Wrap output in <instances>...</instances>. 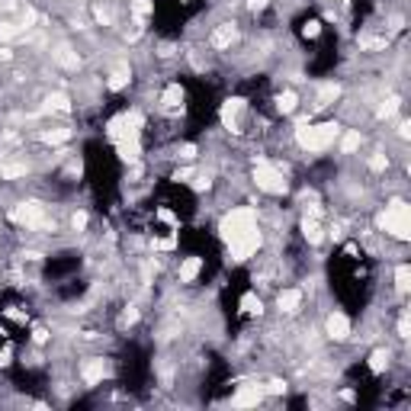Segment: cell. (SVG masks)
<instances>
[{
	"label": "cell",
	"mask_w": 411,
	"mask_h": 411,
	"mask_svg": "<svg viewBox=\"0 0 411 411\" xmlns=\"http://www.w3.org/2000/svg\"><path fill=\"white\" fill-rule=\"evenodd\" d=\"M340 138V126L338 122H308L302 119L295 126V145L305 154H321L328 148H334V141Z\"/></svg>",
	"instance_id": "cell-1"
},
{
	"label": "cell",
	"mask_w": 411,
	"mask_h": 411,
	"mask_svg": "<svg viewBox=\"0 0 411 411\" xmlns=\"http://www.w3.org/2000/svg\"><path fill=\"white\" fill-rule=\"evenodd\" d=\"M379 228L382 235L395 238V241H408L411 238V209L405 199H392L382 212H379Z\"/></svg>",
	"instance_id": "cell-2"
},
{
	"label": "cell",
	"mask_w": 411,
	"mask_h": 411,
	"mask_svg": "<svg viewBox=\"0 0 411 411\" xmlns=\"http://www.w3.org/2000/svg\"><path fill=\"white\" fill-rule=\"evenodd\" d=\"M250 228H257V209H250V206H231L222 215V222H218V235H222L225 244L238 241Z\"/></svg>",
	"instance_id": "cell-3"
},
{
	"label": "cell",
	"mask_w": 411,
	"mask_h": 411,
	"mask_svg": "<svg viewBox=\"0 0 411 411\" xmlns=\"http://www.w3.org/2000/svg\"><path fill=\"white\" fill-rule=\"evenodd\" d=\"M250 180H254V186L260 193H267V196H283V193L289 190L286 173H283V167L273 164V161H257L254 171H250Z\"/></svg>",
	"instance_id": "cell-4"
},
{
	"label": "cell",
	"mask_w": 411,
	"mask_h": 411,
	"mask_svg": "<svg viewBox=\"0 0 411 411\" xmlns=\"http://www.w3.org/2000/svg\"><path fill=\"white\" fill-rule=\"evenodd\" d=\"M260 244H263L260 228H250L248 235H241L238 241H231V244H228V260H235V263H248L250 257H257Z\"/></svg>",
	"instance_id": "cell-5"
},
{
	"label": "cell",
	"mask_w": 411,
	"mask_h": 411,
	"mask_svg": "<svg viewBox=\"0 0 411 411\" xmlns=\"http://www.w3.org/2000/svg\"><path fill=\"white\" fill-rule=\"evenodd\" d=\"M244 113H248V103H244L241 96H228V100L222 103V109H218V119H222V126L228 128V132H241Z\"/></svg>",
	"instance_id": "cell-6"
},
{
	"label": "cell",
	"mask_w": 411,
	"mask_h": 411,
	"mask_svg": "<svg viewBox=\"0 0 411 411\" xmlns=\"http://www.w3.org/2000/svg\"><path fill=\"white\" fill-rule=\"evenodd\" d=\"M325 334L334 340V344H344V340H350V334H353L350 318H347L344 312H331L325 318Z\"/></svg>",
	"instance_id": "cell-7"
},
{
	"label": "cell",
	"mask_w": 411,
	"mask_h": 411,
	"mask_svg": "<svg viewBox=\"0 0 411 411\" xmlns=\"http://www.w3.org/2000/svg\"><path fill=\"white\" fill-rule=\"evenodd\" d=\"M106 376H109V363L103 357H90V360H83V363H81L83 385H100Z\"/></svg>",
	"instance_id": "cell-8"
},
{
	"label": "cell",
	"mask_w": 411,
	"mask_h": 411,
	"mask_svg": "<svg viewBox=\"0 0 411 411\" xmlns=\"http://www.w3.org/2000/svg\"><path fill=\"white\" fill-rule=\"evenodd\" d=\"M302 302H305V293L295 289V286L280 289V293H276V308H280V315H299Z\"/></svg>",
	"instance_id": "cell-9"
},
{
	"label": "cell",
	"mask_w": 411,
	"mask_h": 411,
	"mask_svg": "<svg viewBox=\"0 0 411 411\" xmlns=\"http://www.w3.org/2000/svg\"><path fill=\"white\" fill-rule=\"evenodd\" d=\"M235 42H238V26L235 23H218L215 29H212V36H209V45L215 51H228Z\"/></svg>",
	"instance_id": "cell-10"
},
{
	"label": "cell",
	"mask_w": 411,
	"mask_h": 411,
	"mask_svg": "<svg viewBox=\"0 0 411 411\" xmlns=\"http://www.w3.org/2000/svg\"><path fill=\"white\" fill-rule=\"evenodd\" d=\"M263 395H267V389L263 385H241V389L231 395V405L235 408H248V405H260Z\"/></svg>",
	"instance_id": "cell-11"
},
{
	"label": "cell",
	"mask_w": 411,
	"mask_h": 411,
	"mask_svg": "<svg viewBox=\"0 0 411 411\" xmlns=\"http://www.w3.org/2000/svg\"><path fill=\"white\" fill-rule=\"evenodd\" d=\"M199 273H203V257H183V260H180V267H177V280L180 283L190 286V283H196Z\"/></svg>",
	"instance_id": "cell-12"
},
{
	"label": "cell",
	"mask_w": 411,
	"mask_h": 411,
	"mask_svg": "<svg viewBox=\"0 0 411 411\" xmlns=\"http://www.w3.org/2000/svg\"><path fill=\"white\" fill-rule=\"evenodd\" d=\"M273 103H276V113L289 116V113H295V109H299V93L286 87V90H280V93L273 96Z\"/></svg>",
	"instance_id": "cell-13"
},
{
	"label": "cell",
	"mask_w": 411,
	"mask_h": 411,
	"mask_svg": "<svg viewBox=\"0 0 411 411\" xmlns=\"http://www.w3.org/2000/svg\"><path fill=\"white\" fill-rule=\"evenodd\" d=\"M340 96V87L334 81H328V83H318V93H315V109H325V106H331L334 100Z\"/></svg>",
	"instance_id": "cell-14"
},
{
	"label": "cell",
	"mask_w": 411,
	"mask_h": 411,
	"mask_svg": "<svg viewBox=\"0 0 411 411\" xmlns=\"http://www.w3.org/2000/svg\"><path fill=\"white\" fill-rule=\"evenodd\" d=\"M302 238H305L308 244H321V241H325V228H321V222L315 215L302 218Z\"/></svg>",
	"instance_id": "cell-15"
},
{
	"label": "cell",
	"mask_w": 411,
	"mask_h": 411,
	"mask_svg": "<svg viewBox=\"0 0 411 411\" xmlns=\"http://www.w3.org/2000/svg\"><path fill=\"white\" fill-rule=\"evenodd\" d=\"M389 366H392V350H389V347H376V350L370 353V372L382 376Z\"/></svg>",
	"instance_id": "cell-16"
},
{
	"label": "cell",
	"mask_w": 411,
	"mask_h": 411,
	"mask_svg": "<svg viewBox=\"0 0 411 411\" xmlns=\"http://www.w3.org/2000/svg\"><path fill=\"white\" fill-rule=\"evenodd\" d=\"M161 106L164 109H183V87H180V83H171V87L164 90V96H161Z\"/></svg>",
	"instance_id": "cell-17"
},
{
	"label": "cell",
	"mask_w": 411,
	"mask_h": 411,
	"mask_svg": "<svg viewBox=\"0 0 411 411\" xmlns=\"http://www.w3.org/2000/svg\"><path fill=\"white\" fill-rule=\"evenodd\" d=\"M51 58H55L61 68H77V61H81V58L74 55V49H71V45H58V49L51 51Z\"/></svg>",
	"instance_id": "cell-18"
},
{
	"label": "cell",
	"mask_w": 411,
	"mask_h": 411,
	"mask_svg": "<svg viewBox=\"0 0 411 411\" xmlns=\"http://www.w3.org/2000/svg\"><path fill=\"white\" fill-rule=\"evenodd\" d=\"M45 106H49L51 113H71V96H68V93H61V90H55V93H49Z\"/></svg>",
	"instance_id": "cell-19"
},
{
	"label": "cell",
	"mask_w": 411,
	"mask_h": 411,
	"mask_svg": "<svg viewBox=\"0 0 411 411\" xmlns=\"http://www.w3.org/2000/svg\"><path fill=\"white\" fill-rule=\"evenodd\" d=\"M395 289H398V295H408V289H411V270H408V263H398V267H395Z\"/></svg>",
	"instance_id": "cell-20"
},
{
	"label": "cell",
	"mask_w": 411,
	"mask_h": 411,
	"mask_svg": "<svg viewBox=\"0 0 411 411\" xmlns=\"http://www.w3.org/2000/svg\"><path fill=\"white\" fill-rule=\"evenodd\" d=\"M360 145H363V135H360V128H350V132L340 138V151H344V154H353Z\"/></svg>",
	"instance_id": "cell-21"
},
{
	"label": "cell",
	"mask_w": 411,
	"mask_h": 411,
	"mask_svg": "<svg viewBox=\"0 0 411 411\" xmlns=\"http://www.w3.org/2000/svg\"><path fill=\"white\" fill-rule=\"evenodd\" d=\"M128 10H132L135 23H141V19H145L148 13L154 10V4H151V0H132V4H128Z\"/></svg>",
	"instance_id": "cell-22"
},
{
	"label": "cell",
	"mask_w": 411,
	"mask_h": 411,
	"mask_svg": "<svg viewBox=\"0 0 411 411\" xmlns=\"http://www.w3.org/2000/svg\"><path fill=\"white\" fill-rule=\"evenodd\" d=\"M49 145H61V141H68L71 138V128H64V126H55V128H49V132L42 135Z\"/></svg>",
	"instance_id": "cell-23"
},
{
	"label": "cell",
	"mask_w": 411,
	"mask_h": 411,
	"mask_svg": "<svg viewBox=\"0 0 411 411\" xmlns=\"http://www.w3.org/2000/svg\"><path fill=\"white\" fill-rule=\"evenodd\" d=\"M241 308H244V312H248V315H260V295L248 293V295H244V299H241Z\"/></svg>",
	"instance_id": "cell-24"
},
{
	"label": "cell",
	"mask_w": 411,
	"mask_h": 411,
	"mask_svg": "<svg viewBox=\"0 0 411 411\" xmlns=\"http://www.w3.org/2000/svg\"><path fill=\"white\" fill-rule=\"evenodd\" d=\"M302 36H305V39H318L321 36V23H318V19H305V23H302Z\"/></svg>",
	"instance_id": "cell-25"
},
{
	"label": "cell",
	"mask_w": 411,
	"mask_h": 411,
	"mask_svg": "<svg viewBox=\"0 0 411 411\" xmlns=\"http://www.w3.org/2000/svg\"><path fill=\"white\" fill-rule=\"evenodd\" d=\"M177 161H196V145H180L177 148Z\"/></svg>",
	"instance_id": "cell-26"
},
{
	"label": "cell",
	"mask_w": 411,
	"mask_h": 411,
	"mask_svg": "<svg viewBox=\"0 0 411 411\" xmlns=\"http://www.w3.org/2000/svg\"><path fill=\"white\" fill-rule=\"evenodd\" d=\"M398 106H402V103H398V96H389V100H385L382 106H379V116H392Z\"/></svg>",
	"instance_id": "cell-27"
},
{
	"label": "cell",
	"mask_w": 411,
	"mask_h": 411,
	"mask_svg": "<svg viewBox=\"0 0 411 411\" xmlns=\"http://www.w3.org/2000/svg\"><path fill=\"white\" fill-rule=\"evenodd\" d=\"M398 338L408 340V312L402 308V315H398Z\"/></svg>",
	"instance_id": "cell-28"
},
{
	"label": "cell",
	"mask_w": 411,
	"mask_h": 411,
	"mask_svg": "<svg viewBox=\"0 0 411 411\" xmlns=\"http://www.w3.org/2000/svg\"><path fill=\"white\" fill-rule=\"evenodd\" d=\"M16 26H13V23H0V39H13V36H16Z\"/></svg>",
	"instance_id": "cell-29"
},
{
	"label": "cell",
	"mask_w": 411,
	"mask_h": 411,
	"mask_svg": "<svg viewBox=\"0 0 411 411\" xmlns=\"http://www.w3.org/2000/svg\"><path fill=\"white\" fill-rule=\"evenodd\" d=\"M267 4H270V0H248V10L250 13H260V10H267Z\"/></svg>",
	"instance_id": "cell-30"
},
{
	"label": "cell",
	"mask_w": 411,
	"mask_h": 411,
	"mask_svg": "<svg viewBox=\"0 0 411 411\" xmlns=\"http://www.w3.org/2000/svg\"><path fill=\"white\" fill-rule=\"evenodd\" d=\"M340 4H347V0H340Z\"/></svg>",
	"instance_id": "cell-31"
}]
</instances>
